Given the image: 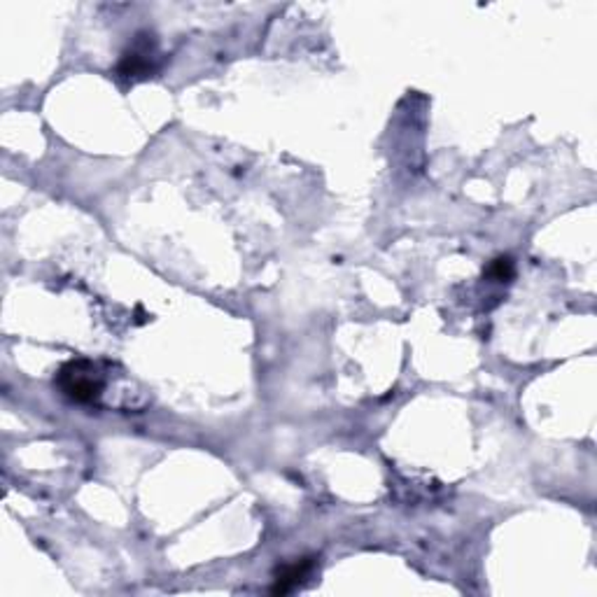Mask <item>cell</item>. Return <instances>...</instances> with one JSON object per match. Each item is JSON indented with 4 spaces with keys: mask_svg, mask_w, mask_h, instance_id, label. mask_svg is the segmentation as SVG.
<instances>
[{
    "mask_svg": "<svg viewBox=\"0 0 597 597\" xmlns=\"http://www.w3.org/2000/svg\"><path fill=\"white\" fill-rule=\"evenodd\" d=\"M57 385L68 399L77 404H92L103 395L105 381L93 362L73 360L61 366V372L57 373Z\"/></svg>",
    "mask_w": 597,
    "mask_h": 597,
    "instance_id": "1",
    "label": "cell"
},
{
    "mask_svg": "<svg viewBox=\"0 0 597 597\" xmlns=\"http://www.w3.org/2000/svg\"><path fill=\"white\" fill-rule=\"evenodd\" d=\"M147 35H138L136 45L124 52L122 61H119V75L124 77H138L152 73V54H154V47L150 40H145Z\"/></svg>",
    "mask_w": 597,
    "mask_h": 597,
    "instance_id": "2",
    "label": "cell"
},
{
    "mask_svg": "<svg viewBox=\"0 0 597 597\" xmlns=\"http://www.w3.org/2000/svg\"><path fill=\"white\" fill-rule=\"evenodd\" d=\"M315 567V557H302L296 563L283 565V567L276 572V584L271 586V595H287L294 588H299L303 581L308 579V575L313 572Z\"/></svg>",
    "mask_w": 597,
    "mask_h": 597,
    "instance_id": "3",
    "label": "cell"
},
{
    "mask_svg": "<svg viewBox=\"0 0 597 597\" xmlns=\"http://www.w3.org/2000/svg\"><path fill=\"white\" fill-rule=\"evenodd\" d=\"M514 276H516V264L509 255L495 257L486 268V278H490L493 283H511Z\"/></svg>",
    "mask_w": 597,
    "mask_h": 597,
    "instance_id": "4",
    "label": "cell"
}]
</instances>
